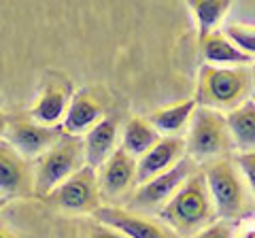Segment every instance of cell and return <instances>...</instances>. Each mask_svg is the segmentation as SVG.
<instances>
[{"instance_id":"52a82bcc","label":"cell","mask_w":255,"mask_h":238,"mask_svg":"<svg viewBox=\"0 0 255 238\" xmlns=\"http://www.w3.org/2000/svg\"><path fill=\"white\" fill-rule=\"evenodd\" d=\"M43 200L55 206V209L66 211V213L94 215L102 206L96 168L85 164L83 168H79L75 174H70L66 181H62L55 189H51Z\"/></svg>"},{"instance_id":"9a60e30c","label":"cell","mask_w":255,"mask_h":238,"mask_svg":"<svg viewBox=\"0 0 255 238\" xmlns=\"http://www.w3.org/2000/svg\"><path fill=\"white\" fill-rule=\"evenodd\" d=\"M185 155V138L183 136H162L145 155L136 160V185L145 183L151 177L172 168Z\"/></svg>"},{"instance_id":"4fadbf2b","label":"cell","mask_w":255,"mask_h":238,"mask_svg":"<svg viewBox=\"0 0 255 238\" xmlns=\"http://www.w3.org/2000/svg\"><path fill=\"white\" fill-rule=\"evenodd\" d=\"M70 98H73V85L68 79L62 75H49L38 98L30 107L28 117L41 125H62Z\"/></svg>"},{"instance_id":"8fae6325","label":"cell","mask_w":255,"mask_h":238,"mask_svg":"<svg viewBox=\"0 0 255 238\" xmlns=\"http://www.w3.org/2000/svg\"><path fill=\"white\" fill-rule=\"evenodd\" d=\"M0 196L6 202L34 196L32 162L19 155L4 138H0Z\"/></svg>"},{"instance_id":"cb8c5ba5","label":"cell","mask_w":255,"mask_h":238,"mask_svg":"<svg viewBox=\"0 0 255 238\" xmlns=\"http://www.w3.org/2000/svg\"><path fill=\"white\" fill-rule=\"evenodd\" d=\"M83 238H126V236L119 234L113 228L100 224V221H94V224H87L83 228Z\"/></svg>"},{"instance_id":"ba28073f","label":"cell","mask_w":255,"mask_h":238,"mask_svg":"<svg viewBox=\"0 0 255 238\" xmlns=\"http://www.w3.org/2000/svg\"><path fill=\"white\" fill-rule=\"evenodd\" d=\"M62 125H41L30 117H15L9 119L2 138L19 155L34 162L38 155H43L47 149L53 147L62 138Z\"/></svg>"},{"instance_id":"7c38bea8","label":"cell","mask_w":255,"mask_h":238,"mask_svg":"<svg viewBox=\"0 0 255 238\" xmlns=\"http://www.w3.org/2000/svg\"><path fill=\"white\" fill-rule=\"evenodd\" d=\"M96 177L102 200H117L136 187V160L117 147L109 160L96 168Z\"/></svg>"},{"instance_id":"2e32d148","label":"cell","mask_w":255,"mask_h":238,"mask_svg":"<svg viewBox=\"0 0 255 238\" xmlns=\"http://www.w3.org/2000/svg\"><path fill=\"white\" fill-rule=\"evenodd\" d=\"M228 134L232 140V147L238 151H253L255 147V105L253 100H245L243 105L228 111L226 115Z\"/></svg>"},{"instance_id":"4316f807","label":"cell","mask_w":255,"mask_h":238,"mask_svg":"<svg viewBox=\"0 0 255 238\" xmlns=\"http://www.w3.org/2000/svg\"><path fill=\"white\" fill-rule=\"evenodd\" d=\"M0 238H17V236H15L11 230H6V228L0 226Z\"/></svg>"},{"instance_id":"d6986e66","label":"cell","mask_w":255,"mask_h":238,"mask_svg":"<svg viewBox=\"0 0 255 238\" xmlns=\"http://www.w3.org/2000/svg\"><path fill=\"white\" fill-rule=\"evenodd\" d=\"M196 107L198 105H196L194 98L181 100V102H174V105H170V107L153 111L147 119H149V123L157 130V134L177 136V134L187 125V121L191 119V113H194Z\"/></svg>"},{"instance_id":"e0dca14e","label":"cell","mask_w":255,"mask_h":238,"mask_svg":"<svg viewBox=\"0 0 255 238\" xmlns=\"http://www.w3.org/2000/svg\"><path fill=\"white\" fill-rule=\"evenodd\" d=\"M200 49L206 64H213V66H251L253 64V58L238 51L219 30H213V32L200 38Z\"/></svg>"},{"instance_id":"83f0119b","label":"cell","mask_w":255,"mask_h":238,"mask_svg":"<svg viewBox=\"0 0 255 238\" xmlns=\"http://www.w3.org/2000/svg\"><path fill=\"white\" fill-rule=\"evenodd\" d=\"M4 204H6V200H4V198H2V196H0V211H2V209H4Z\"/></svg>"},{"instance_id":"ffe728a7","label":"cell","mask_w":255,"mask_h":238,"mask_svg":"<svg viewBox=\"0 0 255 238\" xmlns=\"http://www.w3.org/2000/svg\"><path fill=\"white\" fill-rule=\"evenodd\" d=\"M187 4L198 23V36L202 38L217 30L219 21L226 17L228 9L232 6V0H187Z\"/></svg>"},{"instance_id":"44dd1931","label":"cell","mask_w":255,"mask_h":238,"mask_svg":"<svg viewBox=\"0 0 255 238\" xmlns=\"http://www.w3.org/2000/svg\"><path fill=\"white\" fill-rule=\"evenodd\" d=\"M223 36H226L238 51H243L245 55L253 58V53H255V30H253L251 23L247 26V23L230 21L226 26V30H223Z\"/></svg>"},{"instance_id":"603a6c76","label":"cell","mask_w":255,"mask_h":238,"mask_svg":"<svg viewBox=\"0 0 255 238\" xmlns=\"http://www.w3.org/2000/svg\"><path fill=\"white\" fill-rule=\"evenodd\" d=\"M232 224L230 221H223V219H217L213 221L211 226H206L204 230H200L198 234H194L191 238H232Z\"/></svg>"},{"instance_id":"ac0fdd59","label":"cell","mask_w":255,"mask_h":238,"mask_svg":"<svg viewBox=\"0 0 255 238\" xmlns=\"http://www.w3.org/2000/svg\"><path fill=\"white\" fill-rule=\"evenodd\" d=\"M162 138L157 134V130L149 123L147 117H130L128 123L124 125L122 130V149L132 155L134 160H138L140 155H145L155 142Z\"/></svg>"},{"instance_id":"30bf717a","label":"cell","mask_w":255,"mask_h":238,"mask_svg":"<svg viewBox=\"0 0 255 238\" xmlns=\"http://www.w3.org/2000/svg\"><path fill=\"white\" fill-rule=\"evenodd\" d=\"M109 113V102L107 94L100 87H85L73 94L68 102V109L62 119V130L64 134H85L87 130L96 125L102 117Z\"/></svg>"},{"instance_id":"7402d4cb","label":"cell","mask_w":255,"mask_h":238,"mask_svg":"<svg viewBox=\"0 0 255 238\" xmlns=\"http://www.w3.org/2000/svg\"><path fill=\"white\" fill-rule=\"evenodd\" d=\"M241 177L245 179V183L249 185L251 192H255V153L253 151H241L236 157H232Z\"/></svg>"},{"instance_id":"5bb4252c","label":"cell","mask_w":255,"mask_h":238,"mask_svg":"<svg viewBox=\"0 0 255 238\" xmlns=\"http://www.w3.org/2000/svg\"><path fill=\"white\" fill-rule=\"evenodd\" d=\"M119 138H122V117H119V113H107L81 138L85 164L92 168H98L117 149Z\"/></svg>"},{"instance_id":"5b68a950","label":"cell","mask_w":255,"mask_h":238,"mask_svg":"<svg viewBox=\"0 0 255 238\" xmlns=\"http://www.w3.org/2000/svg\"><path fill=\"white\" fill-rule=\"evenodd\" d=\"M189 121L191 125L185 138V155L198 164L228 155L232 149V140H230L223 113L206 107H196Z\"/></svg>"},{"instance_id":"7a4b0ae2","label":"cell","mask_w":255,"mask_h":238,"mask_svg":"<svg viewBox=\"0 0 255 238\" xmlns=\"http://www.w3.org/2000/svg\"><path fill=\"white\" fill-rule=\"evenodd\" d=\"M209 196L213 200L217 219L241 221L251 217L253 213V192L241 177L232 157H217L204 164L202 168Z\"/></svg>"},{"instance_id":"484cf974","label":"cell","mask_w":255,"mask_h":238,"mask_svg":"<svg viewBox=\"0 0 255 238\" xmlns=\"http://www.w3.org/2000/svg\"><path fill=\"white\" fill-rule=\"evenodd\" d=\"M6 123H9V117H6V113H4V111H0V138H2V136H4Z\"/></svg>"},{"instance_id":"9c48e42d","label":"cell","mask_w":255,"mask_h":238,"mask_svg":"<svg viewBox=\"0 0 255 238\" xmlns=\"http://www.w3.org/2000/svg\"><path fill=\"white\" fill-rule=\"evenodd\" d=\"M94 217L100 224L117 230L126 238H179L159 219H153L151 215H145V213H138L132 209H122V206H115V204L100 206L94 213Z\"/></svg>"},{"instance_id":"8992f818","label":"cell","mask_w":255,"mask_h":238,"mask_svg":"<svg viewBox=\"0 0 255 238\" xmlns=\"http://www.w3.org/2000/svg\"><path fill=\"white\" fill-rule=\"evenodd\" d=\"M196 170H198V162H194L189 155H183L172 168L159 172L149 181H145V183L134 187L130 196V209L145 213V215L157 213Z\"/></svg>"},{"instance_id":"6da1fadb","label":"cell","mask_w":255,"mask_h":238,"mask_svg":"<svg viewBox=\"0 0 255 238\" xmlns=\"http://www.w3.org/2000/svg\"><path fill=\"white\" fill-rule=\"evenodd\" d=\"M155 217L179 238H191L217 221V213L200 168L187 177L185 183L170 196V200L155 213Z\"/></svg>"},{"instance_id":"d4e9b609","label":"cell","mask_w":255,"mask_h":238,"mask_svg":"<svg viewBox=\"0 0 255 238\" xmlns=\"http://www.w3.org/2000/svg\"><path fill=\"white\" fill-rule=\"evenodd\" d=\"M232 238H253V224L249 219H241V228L232 230Z\"/></svg>"},{"instance_id":"277c9868","label":"cell","mask_w":255,"mask_h":238,"mask_svg":"<svg viewBox=\"0 0 255 238\" xmlns=\"http://www.w3.org/2000/svg\"><path fill=\"white\" fill-rule=\"evenodd\" d=\"M85 166L83 142L73 134H62V138L49 147L43 155H38L32 162L34 172V196L43 198L58 187L62 181H66L70 174Z\"/></svg>"},{"instance_id":"3957f363","label":"cell","mask_w":255,"mask_h":238,"mask_svg":"<svg viewBox=\"0 0 255 238\" xmlns=\"http://www.w3.org/2000/svg\"><path fill=\"white\" fill-rule=\"evenodd\" d=\"M253 94L251 66H213L204 64L198 75L196 105L213 111H232Z\"/></svg>"}]
</instances>
